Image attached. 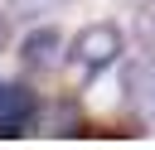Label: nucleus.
I'll return each mask as SVG.
<instances>
[{
    "label": "nucleus",
    "instance_id": "1",
    "mask_svg": "<svg viewBox=\"0 0 155 150\" xmlns=\"http://www.w3.org/2000/svg\"><path fill=\"white\" fill-rule=\"evenodd\" d=\"M116 53H121V29L116 24H87L73 39V68L82 77H97L102 68H111Z\"/></svg>",
    "mask_w": 155,
    "mask_h": 150
},
{
    "label": "nucleus",
    "instance_id": "2",
    "mask_svg": "<svg viewBox=\"0 0 155 150\" xmlns=\"http://www.w3.org/2000/svg\"><path fill=\"white\" fill-rule=\"evenodd\" d=\"M34 111H39V102L24 82H0V135H24Z\"/></svg>",
    "mask_w": 155,
    "mask_h": 150
},
{
    "label": "nucleus",
    "instance_id": "3",
    "mask_svg": "<svg viewBox=\"0 0 155 150\" xmlns=\"http://www.w3.org/2000/svg\"><path fill=\"white\" fill-rule=\"evenodd\" d=\"M19 58H24L29 73H48V68H58V63H63V34H58L53 24L34 29V34L19 44Z\"/></svg>",
    "mask_w": 155,
    "mask_h": 150
},
{
    "label": "nucleus",
    "instance_id": "4",
    "mask_svg": "<svg viewBox=\"0 0 155 150\" xmlns=\"http://www.w3.org/2000/svg\"><path fill=\"white\" fill-rule=\"evenodd\" d=\"M126 92H131V102L145 116H155V63H136L126 73Z\"/></svg>",
    "mask_w": 155,
    "mask_h": 150
},
{
    "label": "nucleus",
    "instance_id": "5",
    "mask_svg": "<svg viewBox=\"0 0 155 150\" xmlns=\"http://www.w3.org/2000/svg\"><path fill=\"white\" fill-rule=\"evenodd\" d=\"M44 126H48V135H82V131H87L78 102H53L48 116H44Z\"/></svg>",
    "mask_w": 155,
    "mask_h": 150
},
{
    "label": "nucleus",
    "instance_id": "6",
    "mask_svg": "<svg viewBox=\"0 0 155 150\" xmlns=\"http://www.w3.org/2000/svg\"><path fill=\"white\" fill-rule=\"evenodd\" d=\"M136 29H140V39L155 48V0H150V5H140V15H136Z\"/></svg>",
    "mask_w": 155,
    "mask_h": 150
},
{
    "label": "nucleus",
    "instance_id": "7",
    "mask_svg": "<svg viewBox=\"0 0 155 150\" xmlns=\"http://www.w3.org/2000/svg\"><path fill=\"white\" fill-rule=\"evenodd\" d=\"M5 44H10V24H5V15H0V53H5Z\"/></svg>",
    "mask_w": 155,
    "mask_h": 150
},
{
    "label": "nucleus",
    "instance_id": "8",
    "mask_svg": "<svg viewBox=\"0 0 155 150\" xmlns=\"http://www.w3.org/2000/svg\"><path fill=\"white\" fill-rule=\"evenodd\" d=\"M24 5H58V0H24Z\"/></svg>",
    "mask_w": 155,
    "mask_h": 150
}]
</instances>
